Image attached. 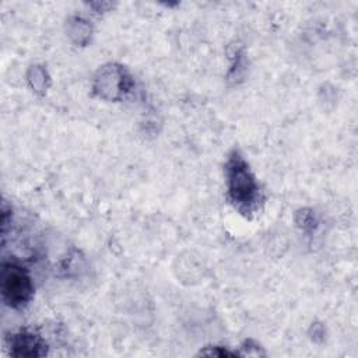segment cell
I'll use <instances>...</instances> for the list:
<instances>
[{"instance_id":"5","label":"cell","mask_w":358,"mask_h":358,"mask_svg":"<svg viewBox=\"0 0 358 358\" xmlns=\"http://www.w3.org/2000/svg\"><path fill=\"white\" fill-rule=\"evenodd\" d=\"M67 34L76 43L85 45L91 36V25L88 24V21L80 17H74L69 21Z\"/></svg>"},{"instance_id":"6","label":"cell","mask_w":358,"mask_h":358,"mask_svg":"<svg viewBox=\"0 0 358 358\" xmlns=\"http://www.w3.org/2000/svg\"><path fill=\"white\" fill-rule=\"evenodd\" d=\"M27 80L31 88L38 94H43L49 85V76L43 66H31L27 74Z\"/></svg>"},{"instance_id":"4","label":"cell","mask_w":358,"mask_h":358,"mask_svg":"<svg viewBox=\"0 0 358 358\" xmlns=\"http://www.w3.org/2000/svg\"><path fill=\"white\" fill-rule=\"evenodd\" d=\"M46 354V344L42 337L31 330H20L11 336V355L42 357Z\"/></svg>"},{"instance_id":"2","label":"cell","mask_w":358,"mask_h":358,"mask_svg":"<svg viewBox=\"0 0 358 358\" xmlns=\"http://www.w3.org/2000/svg\"><path fill=\"white\" fill-rule=\"evenodd\" d=\"M0 288L4 302L14 308H24L34 295V284L28 271L14 262L3 263Z\"/></svg>"},{"instance_id":"1","label":"cell","mask_w":358,"mask_h":358,"mask_svg":"<svg viewBox=\"0 0 358 358\" xmlns=\"http://www.w3.org/2000/svg\"><path fill=\"white\" fill-rule=\"evenodd\" d=\"M227 193L231 204L245 217H250L260 210L263 193L250 171L248 162L238 151H232L225 162Z\"/></svg>"},{"instance_id":"3","label":"cell","mask_w":358,"mask_h":358,"mask_svg":"<svg viewBox=\"0 0 358 358\" xmlns=\"http://www.w3.org/2000/svg\"><path fill=\"white\" fill-rule=\"evenodd\" d=\"M133 80L120 64L102 66L94 78V92L106 101H122L133 90Z\"/></svg>"}]
</instances>
